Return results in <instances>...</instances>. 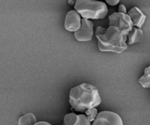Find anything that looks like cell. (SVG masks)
Returning <instances> with one entry per match:
<instances>
[{
	"mask_svg": "<svg viewBox=\"0 0 150 125\" xmlns=\"http://www.w3.org/2000/svg\"><path fill=\"white\" fill-rule=\"evenodd\" d=\"M69 103L71 109L76 111L85 112L86 110L99 105L101 103V97L96 87L83 83L71 89Z\"/></svg>",
	"mask_w": 150,
	"mask_h": 125,
	"instance_id": "1",
	"label": "cell"
},
{
	"mask_svg": "<svg viewBox=\"0 0 150 125\" xmlns=\"http://www.w3.org/2000/svg\"><path fill=\"white\" fill-rule=\"evenodd\" d=\"M96 36L99 49L101 51L121 54L127 48V44L126 43L127 37L124 35L116 27H109L105 29L102 27H98Z\"/></svg>",
	"mask_w": 150,
	"mask_h": 125,
	"instance_id": "2",
	"label": "cell"
},
{
	"mask_svg": "<svg viewBox=\"0 0 150 125\" xmlns=\"http://www.w3.org/2000/svg\"><path fill=\"white\" fill-rule=\"evenodd\" d=\"M74 8L85 19H103L108 13L107 5L104 2L95 0H77Z\"/></svg>",
	"mask_w": 150,
	"mask_h": 125,
	"instance_id": "3",
	"label": "cell"
},
{
	"mask_svg": "<svg viewBox=\"0 0 150 125\" xmlns=\"http://www.w3.org/2000/svg\"><path fill=\"white\" fill-rule=\"evenodd\" d=\"M109 27H116L124 35L128 37L133 28V24L127 14L114 13L109 16Z\"/></svg>",
	"mask_w": 150,
	"mask_h": 125,
	"instance_id": "4",
	"label": "cell"
},
{
	"mask_svg": "<svg viewBox=\"0 0 150 125\" xmlns=\"http://www.w3.org/2000/svg\"><path fill=\"white\" fill-rule=\"evenodd\" d=\"M92 125H124L122 119L117 113L102 111L97 115Z\"/></svg>",
	"mask_w": 150,
	"mask_h": 125,
	"instance_id": "5",
	"label": "cell"
},
{
	"mask_svg": "<svg viewBox=\"0 0 150 125\" xmlns=\"http://www.w3.org/2000/svg\"><path fill=\"white\" fill-rule=\"evenodd\" d=\"M93 24L91 21L83 18L81 27L78 31L74 32V37L78 41H90L93 37Z\"/></svg>",
	"mask_w": 150,
	"mask_h": 125,
	"instance_id": "6",
	"label": "cell"
},
{
	"mask_svg": "<svg viewBox=\"0 0 150 125\" xmlns=\"http://www.w3.org/2000/svg\"><path fill=\"white\" fill-rule=\"evenodd\" d=\"M81 27L80 15L76 10H71L67 13L65 20V28L69 31H77Z\"/></svg>",
	"mask_w": 150,
	"mask_h": 125,
	"instance_id": "7",
	"label": "cell"
},
{
	"mask_svg": "<svg viewBox=\"0 0 150 125\" xmlns=\"http://www.w3.org/2000/svg\"><path fill=\"white\" fill-rule=\"evenodd\" d=\"M127 15L130 18L133 26L138 27V29H141L143 27L146 21V16L141 12V10L137 7H134L130 10L128 12Z\"/></svg>",
	"mask_w": 150,
	"mask_h": 125,
	"instance_id": "8",
	"label": "cell"
},
{
	"mask_svg": "<svg viewBox=\"0 0 150 125\" xmlns=\"http://www.w3.org/2000/svg\"><path fill=\"white\" fill-rule=\"evenodd\" d=\"M144 40V34L141 29L132 28V30L128 34V44L136 43L142 42Z\"/></svg>",
	"mask_w": 150,
	"mask_h": 125,
	"instance_id": "9",
	"label": "cell"
},
{
	"mask_svg": "<svg viewBox=\"0 0 150 125\" xmlns=\"http://www.w3.org/2000/svg\"><path fill=\"white\" fill-rule=\"evenodd\" d=\"M36 124V118L32 113H27L19 118L18 125H34Z\"/></svg>",
	"mask_w": 150,
	"mask_h": 125,
	"instance_id": "10",
	"label": "cell"
},
{
	"mask_svg": "<svg viewBox=\"0 0 150 125\" xmlns=\"http://www.w3.org/2000/svg\"><path fill=\"white\" fill-rule=\"evenodd\" d=\"M139 83L144 88H150V66L144 70V75L139 79Z\"/></svg>",
	"mask_w": 150,
	"mask_h": 125,
	"instance_id": "11",
	"label": "cell"
},
{
	"mask_svg": "<svg viewBox=\"0 0 150 125\" xmlns=\"http://www.w3.org/2000/svg\"><path fill=\"white\" fill-rule=\"evenodd\" d=\"M77 116L74 113H68L65 116L63 120V125H74L77 121Z\"/></svg>",
	"mask_w": 150,
	"mask_h": 125,
	"instance_id": "12",
	"label": "cell"
},
{
	"mask_svg": "<svg viewBox=\"0 0 150 125\" xmlns=\"http://www.w3.org/2000/svg\"><path fill=\"white\" fill-rule=\"evenodd\" d=\"M86 114L87 116V118L89 122H93L98 115L97 109H96L95 108L88 109V110H87L86 111Z\"/></svg>",
	"mask_w": 150,
	"mask_h": 125,
	"instance_id": "13",
	"label": "cell"
},
{
	"mask_svg": "<svg viewBox=\"0 0 150 125\" xmlns=\"http://www.w3.org/2000/svg\"><path fill=\"white\" fill-rule=\"evenodd\" d=\"M63 125V124H62ZM74 125H91V122L88 119L87 116L83 114H80L77 116V121Z\"/></svg>",
	"mask_w": 150,
	"mask_h": 125,
	"instance_id": "14",
	"label": "cell"
},
{
	"mask_svg": "<svg viewBox=\"0 0 150 125\" xmlns=\"http://www.w3.org/2000/svg\"><path fill=\"white\" fill-rule=\"evenodd\" d=\"M119 13L123 14H127V9L124 5H120L119 7Z\"/></svg>",
	"mask_w": 150,
	"mask_h": 125,
	"instance_id": "15",
	"label": "cell"
},
{
	"mask_svg": "<svg viewBox=\"0 0 150 125\" xmlns=\"http://www.w3.org/2000/svg\"><path fill=\"white\" fill-rule=\"evenodd\" d=\"M106 2L108 5H111V6H114V5H116L119 3V0H107Z\"/></svg>",
	"mask_w": 150,
	"mask_h": 125,
	"instance_id": "16",
	"label": "cell"
},
{
	"mask_svg": "<svg viewBox=\"0 0 150 125\" xmlns=\"http://www.w3.org/2000/svg\"><path fill=\"white\" fill-rule=\"evenodd\" d=\"M34 125H52V124L46 122H36V124H35Z\"/></svg>",
	"mask_w": 150,
	"mask_h": 125,
	"instance_id": "17",
	"label": "cell"
},
{
	"mask_svg": "<svg viewBox=\"0 0 150 125\" xmlns=\"http://www.w3.org/2000/svg\"><path fill=\"white\" fill-rule=\"evenodd\" d=\"M68 3L70 4V5H75V1H70V0H69V1H68Z\"/></svg>",
	"mask_w": 150,
	"mask_h": 125,
	"instance_id": "18",
	"label": "cell"
}]
</instances>
